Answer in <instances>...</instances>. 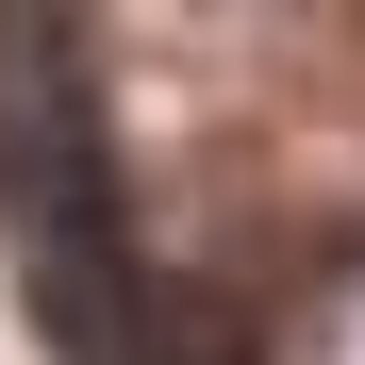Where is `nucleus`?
I'll return each instance as SVG.
<instances>
[{
    "label": "nucleus",
    "instance_id": "obj_1",
    "mask_svg": "<svg viewBox=\"0 0 365 365\" xmlns=\"http://www.w3.org/2000/svg\"><path fill=\"white\" fill-rule=\"evenodd\" d=\"M116 200V133H100V67L67 17H0V232L100 216Z\"/></svg>",
    "mask_w": 365,
    "mask_h": 365
}]
</instances>
